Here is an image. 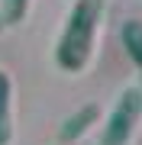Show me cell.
<instances>
[{
	"instance_id": "1",
	"label": "cell",
	"mask_w": 142,
	"mask_h": 145,
	"mask_svg": "<svg viewBox=\"0 0 142 145\" xmlns=\"http://www.w3.org/2000/svg\"><path fill=\"white\" fill-rule=\"evenodd\" d=\"M103 10H107V0H74L71 16L55 45V61L62 71H81L87 65Z\"/></svg>"
},
{
	"instance_id": "2",
	"label": "cell",
	"mask_w": 142,
	"mask_h": 145,
	"mask_svg": "<svg viewBox=\"0 0 142 145\" xmlns=\"http://www.w3.org/2000/svg\"><path fill=\"white\" fill-rule=\"evenodd\" d=\"M139 106H142L139 90H129L126 97L120 100L116 113L110 116V123H107V132H103V142H100V145H123V142H126V139H129V129L136 126Z\"/></svg>"
},
{
	"instance_id": "3",
	"label": "cell",
	"mask_w": 142,
	"mask_h": 145,
	"mask_svg": "<svg viewBox=\"0 0 142 145\" xmlns=\"http://www.w3.org/2000/svg\"><path fill=\"white\" fill-rule=\"evenodd\" d=\"M13 142V81L0 71V145Z\"/></svg>"
},
{
	"instance_id": "4",
	"label": "cell",
	"mask_w": 142,
	"mask_h": 145,
	"mask_svg": "<svg viewBox=\"0 0 142 145\" xmlns=\"http://www.w3.org/2000/svg\"><path fill=\"white\" fill-rule=\"evenodd\" d=\"M97 119V106H84V110H78L74 116H68V123L62 126V139L65 142H71V139H78L81 132L87 129L90 123Z\"/></svg>"
},
{
	"instance_id": "5",
	"label": "cell",
	"mask_w": 142,
	"mask_h": 145,
	"mask_svg": "<svg viewBox=\"0 0 142 145\" xmlns=\"http://www.w3.org/2000/svg\"><path fill=\"white\" fill-rule=\"evenodd\" d=\"M29 13V0H0V26H20Z\"/></svg>"
}]
</instances>
